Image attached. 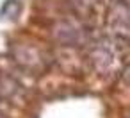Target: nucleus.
<instances>
[{"label": "nucleus", "instance_id": "nucleus-1", "mask_svg": "<svg viewBox=\"0 0 130 118\" xmlns=\"http://www.w3.org/2000/svg\"><path fill=\"white\" fill-rule=\"evenodd\" d=\"M123 41L105 36L89 43V61L102 75L116 73L123 63Z\"/></svg>", "mask_w": 130, "mask_h": 118}, {"label": "nucleus", "instance_id": "nucleus-2", "mask_svg": "<svg viewBox=\"0 0 130 118\" xmlns=\"http://www.w3.org/2000/svg\"><path fill=\"white\" fill-rule=\"evenodd\" d=\"M11 56H13V61L22 70L34 73V75L43 73L50 66V56L46 54V50H43L38 45L18 43L11 48Z\"/></svg>", "mask_w": 130, "mask_h": 118}, {"label": "nucleus", "instance_id": "nucleus-3", "mask_svg": "<svg viewBox=\"0 0 130 118\" xmlns=\"http://www.w3.org/2000/svg\"><path fill=\"white\" fill-rule=\"evenodd\" d=\"M54 40L62 47H86L89 45V31L80 18H62L52 29Z\"/></svg>", "mask_w": 130, "mask_h": 118}, {"label": "nucleus", "instance_id": "nucleus-4", "mask_svg": "<svg viewBox=\"0 0 130 118\" xmlns=\"http://www.w3.org/2000/svg\"><path fill=\"white\" fill-rule=\"evenodd\" d=\"M107 31L109 36L130 43V2L116 0L107 11Z\"/></svg>", "mask_w": 130, "mask_h": 118}, {"label": "nucleus", "instance_id": "nucleus-5", "mask_svg": "<svg viewBox=\"0 0 130 118\" xmlns=\"http://www.w3.org/2000/svg\"><path fill=\"white\" fill-rule=\"evenodd\" d=\"M22 91V86L13 79V77H7V75H2L0 77V97H4V98H16Z\"/></svg>", "mask_w": 130, "mask_h": 118}, {"label": "nucleus", "instance_id": "nucleus-6", "mask_svg": "<svg viewBox=\"0 0 130 118\" xmlns=\"http://www.w3.org/2000/svg\"><path fill=\"white\" fill-rule=\"evenodd\" d=\"M70 4H71L73 11L78 15L77 18H86L98 7L100 0H70Z\"/></svg>", "mask_w": 130, "mask_h": 118}, {"label": "nucleus", "instance_id": "nucleus-7", "mask_svg": "<svg viewBox=\"0 0 130 118\" xmlns=\"http://www.w3.org/2000/svg\"><path fill=\"white\" fill-rule=\"evenodd\" d=\"M22 11V6L18 0H7V2L4 4L2 11H0V15H2V18H7V20H14Z\"/></svg>", "mask_w": 130, "mask_h": 118}, {"label": "nucleus", "instance_id": "nucleus-8", "mask_svg": "<svg viewBox=\"0 0 130 118\" xmlns=\"http://www.w3.org/2000/svg\"><path fill=\"white\" fill-rule=\"evenodd\" d=\"M121 79H123V82L130 84V63L123 68V72H121Z\"/></svg>", "mask_w": 130, "mask_h": 118}, {"label": "nucleus", "instance_id": "nucleus-9", "mask_svg": "<svg viewBox=\"0 0 130 118\" xmlns=\"http://www.w3.org/2000/svg\"><path fill=\"white\" fill-rule=\"evenodd\" d=\"M0 118H4V116H2V114H0Z\"/></svg>", "mask_w": 130, "mask_h": 118}, {"label": "nucleus", "instance_id": "nucleus-10", "mask_svg": "<svg viewBox=\"0 0 130 118\" xmlns=\"http://www.w3.org/2000/svg\"><path fill=\"white\" fill-rule=\"evenodd\" d=\"M126 2H128V0H126Z\"/></svg>", "mask_w": 130, "mask_h": 118}]
</instances>
